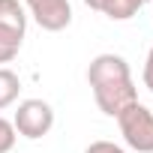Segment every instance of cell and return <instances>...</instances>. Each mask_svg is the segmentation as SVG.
Instances as JSON below:
<instances>
[{
	"label": "cell",
	"instance_id": "cell-3",
	"mask_svg": "<svg viewBox=\"0 0 153 153\" xmlns=\"http://www.w3.org/2000/svg\"><path fill=\"white\" fill-rule=\"evenodd\" d=\"M51 123H54V111L42 99H24L15 111V120H12L15 132H21L24 138H42L51 129Z\"/></svg>",
	"mask_w": 153,
	"mask_h": 153
},
{
	"label": "cell",
	"instance_id": "cell-14",
	"mask_svg": "<svg viewBox=\"0 0 153 153\" xmlns=\"http://www.w3.org/2000/svg\"><path fill=\"white\" fill-rule=\"evenodd\" d=\"M144 3H147V0H144Z\"/></svg>",
	"mask_w": 153,
	"mask_h": 153
},
{
	"label": "cell",
	"instance_id": "cell-7",
	"mask_svg": "<svg viewBox=\"0 0 153 153\" xmlns=\"http://www.w3.org/2000/svg\"><path fill=\"white\" fill-rule=\"evenodd\" d=\"M18 90H21V81L18 75L6 66H0V108H6L18 99Z\"/></svg>",
	"mask_w": 153,
	"mask_h": 153
},
{
	"label": "cell",
	"instance_id": "cell-5",
	"mask_svg": "<svg viewBox=\"0 0 153 153\" xmlns=\"http://www.w3.org/2000/svg\"><path fill=\"white\" fill-rule=\"evenodd\" d=\"M141 6H144V0H99V12H105V15L114 18V21L132 18Z\"/></svg>",
	"mask_w": 153,
	"mask_h": 153
},
{
	"label": "cell",
	"instance_id": "cell-4",
	"mask_svg": "<svg viewBox=\"0 0 153 153\" xmlns=\"http://www.w3.org/2000/svg\"><path fill=\"white\" fill-rule=\"evenodd\" d=\"M33 18L42 30H63L72 21V6L69 0H39V3L30 6Z\"/></svg>",
	"mask_w": 153,
	"mask_h": 153
},
{
	"label": "cell",
	"instance_id": "cell-9",
	"mask_svg": "<svg viewBox=\"0 0 153 153\" xmlns=\"http://www.w3.org/2000/svg\"><path fill=\"white\" fill-rule=\"evenodd\" d=\"M12 144H15V126L6 117H0V153H9Z\"/></svg>",
	"mask_w": 153,
	"mask_h": 153
},
{
	"label": "cell",
	"instance_id": "cell-10",
	"mask_svg": "<svg viewBox=\"0 0 153 153\" xmlns=\"http://www.w3.org/2000/svg\"><path fill=\"white\" fill-rule=\"evenodd\" d=\"M84 153H126V150L117 147L114 141H93V144H87Z\"/></svg>",
	"mask_w": 153,
	"mask_h": 153
},
{
	"label": "cell",
	"instance_id": "cell-11",
	"mask_svg": "<svg viewBox=\"0 0 153 153\" xmlns=\"http://www.w3.org/2000/svg\"><path fill=\"white\" fill-rule=\"evenodd\" d=\"M144 84H147L150 93H153V48H150V54H147V60H144Z\"/></svg>",
	"mask_w": 153,
	"mask_h": 153
},
{
	"label": "cell",
	"instance_id": "cell-6",
	"mask_svg": "<svg viewBox=\"0 0 153 153\" xmlns=\"http://www.w3.org/2000/svg\"><path fill=\"white\" fill-rule=\"evenodd\" d=\"M0 24H3V27H9V30L24 33L27 18H24V9H21V3H18V0H0Z\"/></svg>",
	"mask_w": 153,
	"mask_h": 153
},
{
	"label": "cell",
	"instance_id": "cell-1",
	"mask_svg": "<svg viewBox=\"0 0 153 153\" xmlns=\"http://www.w3.org/2000/svg\"><path fill=\"white\" fill-rule=\"evenodd\" d=\"M87 81L93 87L96 105L111 117H117L126 105L138 102L132 75H129V63L120 54H96L87 66Z\"/></svg>",
	"mask_w": 153,
	"mask_h": 153
},
{
	"label": "cell",
	"instance_id": "cell-8",
	"mask_svg": "<svg viewBox=\"0 0 153 153\" xmlns=\"http://www.w3.org/2000/svg\"><path fill=\"white\" fill-rule=\"evenodd\" d=\"M21 39H24V33L9 30V27H3V24H0V63H9V60L18 54Z\"/></svg>",
	"mask_w": 153,
	"mask_h": 153
},
{
	"label": "cell",
	"instance_id": "cell-12",
	"mask_svg": "<svg viewBox=\"0 0 153 153\" xmlns=\"http://www.w3.org/2000/svg\"><path fill=\"white\" fill-rule=\"evenodd\" d=\"M84 3H87L90 9H99V0H84Z\"/></svg>",
	"mask_w": 153,
	"mask_h": 153
},
{
	"label": "cell",
	"instance_id": "cell-13",
	"mask_svg": "<svg viewBox=\"0 0 153 153\" xmlns=\"http://www.w3.org/2000/svg\"><path fill=\"white\" fill-rule=\"evenodd\" d=\"M27 3H30V6H33V3H39V0H27Z\"/></svg>",
	"mask_w": 153,
	"mask_h": 153
},
{
	"label": "cell",
	"instance_id": "cell-2",
	"mask_svg": "<svg viewBox=\"0 0 153 153\" xmlns=\"http://www.w3.org/2000/svg\"><path fill=\"white\" fill-rule=\"evenodd\" d=\"M117 123H120V132L132 150L153 153V111L147 105H141V102L126 105L117 114Z\"/></svg>",
	"mask_w": 153,
	"mask_h": 153
}]
</instances>
